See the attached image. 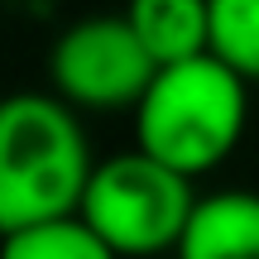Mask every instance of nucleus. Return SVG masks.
Listing matches in <instances>:
<instances>
[{
    "label": "nucleus",
    "instance_id": "nucleus-1",
    "mask_svg": "<svg viewBox=\"0 0 259 259\" xmlns=\"http://www.w3.org/2000/svg\"><path fill=\"white\" fill-rule=\"evenodd\" d=\"M92 168L87 130L63 96H0V235L77 216Z\"/></svg>",
    "mask_w": 259,
    "mask_h": 259
},
{
    "label": "nucleus",
    "instance_id": "nucleus-2",
    "mask_svg": "<svg viewBox=\"0 0 259 259\" xmlns=\"http://www.w3.org/2000/svg\"><path fill=\"white\" fill-rule=\"evenodd\" d=\"M216 53L158 67L144 101L135 106V149L183 178H202L235 154L250 120V92Z\"/></svg>",
    "mask_w": 259,
    "mask_h": 259
},
{
    "label": "nucleus",
    "instance_id": "nucleus-3",
    "mask_svg": "<svg viewBox=\"0 0 259 259\" xmlns=\"http://www.w3.org/2000/svg\"><path fill=\"white\" fill-rule=\"evenodd\" d=\"M192 211H197L192 178L173 173L144 149L101 158L92 168L82 206H77V216L120 259H154L178 250Z\"/></svg>",
    "mask_w": 259,
    "mask_h": 259
},
{
    "label": "nucleus",
    "instance_id": "nucleus-4",
    "mask_svg": "<svg viewBox=\"0 0 259 259\" xmlns=\"http://www.w3.org/2000/svg\"><path fill=\"white\" fill-rule=\"evenodd\" d=\"M158 63L125 15H87L67 24L48 48V82L72 111H135Z\"/></svg>",
    "mask_w": 259,
    "mask_h": 259
},
{
    "label": "nucleus",
    "instance_id": "nucleus-5",
    "mask_svg": "<svg viewBox=\"0 0 259 259\" xmlns=\"http://www.w3.org/2000/svg\"><path fill=\"white\" fill-rule=\"evenodd\" d=\"M173 259H259V192L221 187L197 197Z\"/></svg>",
    "mask_w": 259,
    "mask_h": 259
},
{
    "label": "nucleus",
    "instance_id": "nucleus-6",
    "mask_svg": "<svg viewBox=\"0 0 259 259\" xmlns=\"http://www.w3.org/2000/svg\"><path fill=\"white\" fill-rule=\"evenodd\" d=\"M125 19L158 67L211 53V0H125Z\"/></svg>",
    "mask_w": 259,
    "mask_h": 259
},
{
    "label": "nucleus",
    "instance_id": "nucleus-7",
    "mask_svg": "<svg viewBox=\"0 0 259 259\" xmlns=\"http://www.w3.org/2000/svg\"><path fill=\"white\" fill-rule=\"evenodd\" d=\"M0 259H120L82 216H58L0 235Z\"/></svg>",
    "mask_w": 259,
    "mask_h": 259
},
{
    "label": "nucleus",
    "instance_id": "nucleus-8",
    "mask_svg": "<svg viewBox=\"0 0 259 259\" xmlns=\"http://www.w3.org/2000/svg\"><path fill=\"white\" fill-rule=\"evenodd\" d=\"M211 53L259 82V0H211Z\"/></svg>",
    "mask_w": 259,
    "mask_h": 259
}]
</instances>
